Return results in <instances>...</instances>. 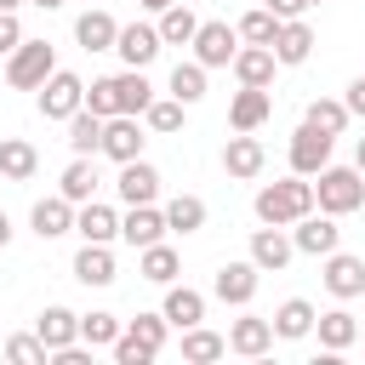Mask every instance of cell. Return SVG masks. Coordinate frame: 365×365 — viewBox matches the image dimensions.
<instances>
[{
    "instance_id": "obj_1",
    "label": "cell",
    "mask_w": 365,
    "mask_h": 365,
    "mask_svg": "<svg viewBox=\"0 0 365 365\" xmlns=\"http://www.w3.org/2000/svg\"><path fill=\"white\" fill-rule=\"evenodd\" d=\"M251 211H257V222H274V228H291L297 217H308L314 211V182L308 177H279V182H262L257 188V200H251Z\"/></svg>"
},
{
    "instance_id": "obj_2",
    "label": "cell",
    "mask_w": 365,
    "mask_h": 365,
    "mask_svg": "<svg viewBox=\"0 0 365 365\" xmlns=\"http://www.w3.org/2000/svg\"><path fill=\"white\" fill-rule=\"evenodd\" d=\"M365 205V177L354 165H319L314 171V211L325 217H354Z\"/></svg>"
},
{
    "instance_id": "obj_3",
    "label": "cell",
    "mask_w": 365,
    "mask_h": 365,
    "mask_svg": "<svg viewBox=\"0 0 365 365\" xmlns=\"http://www.w3.org/2000/svg\"><path fill=\"white\" fill-rule=\"evenodd\" d=\"M165 336H171L165 314H137V319L120 325V336L108 342V354H114V365H148V359H160Z\"/></svg>"
},
{
    "instance_id": "obj_4",
    "label": "cell",
    "mask_w": 365,
    "mask_h": 365,
    "mask_svg": "<svg viewBox=\"0 0 365 365\" xmlns=\"http://www.w3.org/2000/svg\"><path fill=\"white\" fill-rule=\"evenodd\" d=\"M51 68H57V46L23 34V46L6 57V86H11V91H40V80H46Z\"/></svg>"
},
{
    "instance_id": "obj_5",
    "label": "cell",
    "mask_w": 365,
    "mask_h": 365,
    "mask_svg": "<svg viewBox=\"0 0 365 365\" xmlns=\"http://www.w3.org/2000/svg\"><path fill=\"white\" fill-rule=\"evenodd\" d=\"M34 103H40V114H46V120H68V114L86 103V80H80L74 68H51V74L40 80Z\"/></svg>"
},
{
    "instance_id": "obj_6",
    "label": "cell",
    "mask_w": 365,
    "mask_h": 365,
    "mask_svg": "<svg viewBox=\"0 0 365 365\" xmlns=\"http://www.w3.org/2000/svg\"><path fill=\"white\" fill-rule=\"evenodd\" d=\"M194 63L200 68H228L234 63V51H240V34L222 23V17H200V29H194Z\"/></svg>"
},
{
    "instance_id": "obj_7",
    "label": "cell",
    "mask_w": 365,
    "mask_h": 365,
    "mask_svg": "<svg viewBox=\"0 0 365 365\" xmlns=\"http://www.w3.org/2000/svg\"><path fill=\"white\" fill-rule=\"evenodd\" d=\"M325 268H319V279H325V291L336 297V302H354V297H365V257H354V251H325L319 257Z\"/></svg>"
},
{
    "instance_id": "obj_8",
    "label": "cell",
    "mask_w": 365,
    "mask_h": 365,
    "mask_svg": "<svg viewBox=\"0 0 365 365\" xmlns=\"http://www.w3.org/2000/svg\"><path fill=\"white\" fill-rule=\"evenodd\" d=\"M257 285H262V268H257L251 257H240V262H222V268L211 274V297H217V302H228V308H251Z\"/></svg>"
},
{
    "instance_id": "obj_9",
    "label": "cell",
    "mask_w": 365,
    "mask_h": 365,
    "mask_svg": "<svg viewBox=\"0 0 365 365\" xmlns=\"http://www.w3.org/2000/svg\"><path fill=\"white\" fill-rule=\"evenodd\" d=\"M143 143H148V137H143V120H137V114H108V120H103V143H97V154H108L114 165H125V160L143 154Z\"/></svg>"
},
{
    "instance_id": "obj_10",
    "label": "cell",
    "mask_w": 365,
    "mask_h": 365,
    "mask_svg": "<svg viewBox=\"0 0 365 365\" xmlns=\"http://www.w3.org/2000/svg\"><path fill=\"white\" fill-rule=\"evenodd\" d=\"M262 274H285L291 268V257H297V245H291V228H274V222H262V228H251V251H245Z\"/></svg>"
},
{
    "instance_id": "obj_11",
    "label": "cell",
    "mask_w": 365,
    "mask_h": 365,
    "mask_svg": "<svg viewBox=\"0 0 365 365\" xmlns=\"http://www.w3.org/2000/svg\"><path fill=\"white\" fill-rule=\"evenodd\" d=\"M114 51H120V63H125V68H148V63L165 51V40H160V29H154V23H120Z\"/></svg>"
},
{
    "instance_id": "obj_12",
    "label": "cell",
    "mask_w": 365,
    "mask_h": 365,
    "mask_svg": "<svg viewBox=\"0 0 365 365\" xmlns=\"http://www.w3.org/2000/svg\"><path fill=\"white\" fill-rule=\"evenodd\" d=\"M291 245H297L302 257H325V251H336V245H342V228H336V217L308 211V217H297V222H291Z\"/></svg>"
},
{
    "instance_id": "obj_13",
    "label": "cell",
    "mask_w": 365,
    "mask_h": 365,
    "mask_svg": "<svg viewBox=\"0 0 365 365\" xmlns=\"http://www.w3.org/2000/svg\"><path fill=\"white\" fill-rule=\"evenodd\" d=\"M331 143H336V137H325V131H314V125H297V131H291V148H285L291 171H297V177H314L319 165H331Z\"/></svg>"
},
{
    "instance_id": "obj_14",
    "label": "cell",
    "mask_w": 365,
    "mask_h": 365,
    "mask_svg": "<svg viewBox=\"0 0 365 365\" xmlns=\"http://www.w3.org/2000/svg\"><path fill=\"white\" fill-rule=\"evenodd\" d=\"M262 165H268V148H262L251 131H234V137L222 143V171H228L234 182H251V177H262Z\"/></svg>"
},
{
    "instance_id": "obj_15",
    "label": "cell",
    "mask_w": 365,
    "mask_h": 365,
    "mask_svg": "<svg viewBox=\"0 0 365 365\" xmlns=\"http://www.w3.org/2000/svg\"><path fill=\"white\" fill-rule=\"evenodd\" d=\"M268 114H274V91L268 86H240L234 103H228V125L234 131H262Z\"/></svg>"
},
{
    "instance_id": "obj_16",
    "label": "cell",
    "mask_w": 365,
    "mask_h": 365,
    "mask_svg": "<svg viewBox=\"0 0 365 365\" xmlns=\"http://www.w3.org/2000/svg\"><path fill=\"white\" fill-rule=\"evenodd\" d=\"M114 194H120L125 205H154V200H160V171H154V165L137 154V160H125V165H120Z\"/></svg>"
},
{
    "instance_id": "obj_17",
    "label": "cell",
    "mask_w": 365,
    "mask_h": 365,
    "mask_svg": "<svg viewBox=\"0 0 365 365\" xmlns=\"http://www.w3.org/2000/svg\"><path fill=\"white\" fill-rule=\"evenodd\" d=\"M314 46H319V40H314V29H308L302 17H285L268 51H274V63H279V68H297V63H308V57H314Z\"/></svg>"
},
{
    "instance_id": "obj_18",
    "label": "cell",
    "mask_w": 365,
    "mask_h": 365,
    "mask_svg": "<svg viewBox=\"0 0 365 365\" xmlns=\"http://www.w3.org/2000/svg\"><path fill=\"white\" fill-rule=\"evenodd\" d=\"M68 274H74L80 285H97V291H103V285H114V274H120V268H114V251H108V245H97V240H80V251H74Z\"/></svg>"
},
{
    "instance_id": "obj_19",
    "label": "cell",
    "mask_w": 365,
    "mask_h": 365,
    "mask_svg": "<svg viewBox=\"0 0 365 365\" xmlns=\"http://www.w3.org/2000/svg\"><path fill=\"white\" fill-rule=\"evenodd\" d=\"M34 336L46 342V354H57V348L80 342V314H74V308H63V302H46V308H40V319H34Z\"/></svg>"
},
{
    "instance_id": "obj_20",
    "label": "cell",
    "mask_w": 365,
    "mask_h": 365,
    "mask_svg": "<svg viewBox=\"0 0 365 365\" xmlns=\"http://www.w3.org/2000/svg\"><path fill=\"white\" fill-rule=\"evenodd\" d=\"M274 348V325L262 319V314H240L234 325H228V354H240V359H262Z\"/></svg>"
},
{
    "instance_id": "obj_21",
    "label": "cell",
    "mask_w": 365,
    "mask_h": 365,
    "mask_svg": "<svg viewBox=\"0 0 365 365\" xmlns=\"http://www.w3.org/2000/svg\"><path fill=\"white\" fill-rule=\"evenodd\" d=\"M29 228H34L40 240H63V234H74V200H63V194H46V200H34V211H29Z\"/></svg>"
},
{
    "instance_id": "obj_22",
    "label": "cell",
    "mask_w": 365,
    "mask_h": 365,
    "mask_svg": "<svg viewBox=\"0 0 365 365\" xmlns=\"http://www.w3.org/2000/svg\"><path fill=\"white\" fill-rule=\"evenodd\" d=\"M74 234L97 240V245H114L120 240V211L103 205V200H86V205H74Z\"/></svg>"
},
{
    "instance_id": "obj_23",
    "label": "cell",
    "mask_w": 365,
    "mask_h": 365,
    "mask_svg": "<svg viewBox=\"0 0 365 365\" xmlns=\"http://www.w3.org/2000/svg\"><path fill=\"white\" fill-rule=\"evenodd\" d=\"M120 240H125L131 251L165 240V211H160V205H125V217H120Z\"/></svg>"
},
{
    "instance_id": "obj_24",
    "label": "cell",
    "mask_w": 365,
    "mask_h": 365,
    "mask_svg": "<svg viewBox=\"0 0 365 365\" xmlns=\"http://www.w3.org/2000/svg\"><path fill=\"white\" fill-rule=\"evenodd\" d=\"M160 314H165V325L171 331H188V325H200L205 319V291H194V285H165V302H160Z\"/></svg>"
},
{
    "instance_id": "obj_25",
    "label": "cell",
    "mask_w": 365,
    "mask_h": 365,
    "mask_svg": "<svg viewBox=\"0 0 365 365\" xmlns=\"http://www.w3.org/2000/svg\"><path fill=\"white\" fill-rule=\"evenodd\" d=\"M97 154H74L68 165H63V177H57V194L63 200H74V205H86V200H97Z\"/></svg>"
},
{
    "instance_id": "obj_26",
    "label": "cell",
    "mask_w": 365,
    "mask_h": 365,
    "mask_svg": "<svg viewBox=\"0 0 365 365\" xmlns=\"http://www.w3.org/2000/svg\"><path fill=\"white\" fill-rule=\"evenodd\" d=\"M268 325H274L279 342H302V336H314V302H308V297H285V302L268 314Z\"/></svg>"
},
{
    "instance_id": "obj_27",
    "label": "cell",
    "mask_w": 365,
    "mask_h": 365,
    "mask_svg": "<svg viewBox=\"0 0 365 365\" xmlns=\"http://www.w3.org/2000/svg\"><path fill=\"white\" fill-rule=\"evenodd\" d=\"M314 336H319V348H325V354H348V348L359 342V319H354L348 308L314 314Z\"/></svg>"
},
{
    "instance_id": "obj_28",
    "label": "cell",
    "mask_w": 365,
    "mask_h": 365,
    "mask_svg": "<svg viewBox=\"0 0 365 365\" xmlns=\"http://www.w3.org/2000/svg\"><path fill=\"white\" fill-rule=\"evenodd\" d=\"M114 34H120V23H114L103 6H86V11L74 17V40H80L86 51H114Z\"/></svg>"
},
{
    "instance_id": "obj_29",
    "label": "cell",
    "mask_w": 365,
    "mask_h": 365,
    "mask_svg": "<svg viewBox=\"0 0 365 365\" xmlns=\"http://www.w3.org/2000/svg\"><path fill=\"white\" fill-rule=\"evenodd\" d=\"M228 68H234L240 86H274V68H279V63H274L268 46H245V40H240V51H234Z\"/></svg>"
},
{
    "instance_id": "obj_30",
    "label": "cell",
    "mask_w": 365,
    "mask_h": 365,
    "mask_svg": "<svg viewBox=\"0 0 365 365\" xmlns=\"http://www.w3.org/2000/svg\"><path fill=\"white\" fill-rule=\"evenodd\" d=\"M40 171V148L29 137H0V177L6 182H29Z\"/></svg>"
},
{
    "instance_id": "obj_31",
    "label": "cell",
    "mask_w": 365,
    "mask_h": 365,
    "mask_svg": "<svg viewBox=\"0 0 365 365\" xmlns=\"http://www.w3.org/2000/svg\"><path fill=\"white\" fill-rule=\"evenodd\" d=\"M160 211H165V234H182V240H188V234L205 228V200H200V194H171Z\"/></svg>"
},
{
    "instance_id": "obj_32",
    "label": "cell",
    "mask_w": 365,
    "mask_h": 365,
    "mask_svg": "<svg viewBox=\"0 0 365 365\" xmlns=\"http://www.w3.org/2000/svg\"><path fill=\"white\" fill-rule=\"evenodd\" d=\"M137 274H143L148 285H171V279L182 274V257H177L165 240H154V245H143V251H137Z\"/></svg>"
},
{
    "instance_id": "obj_33",
    "label": "cell",
    "mask_w": 365,
    "mask_h": 365,
    "mask_svg": "<svg viewBox=\"0 0 365 365\" xmlns=\"http://www.w3.org/2000/svg\"><path fill=\"white\" fill-rule=\"evenodd\" d=\"M114 103H120V114H137V120H143V108L154 103L148 74H143V68H120V74H114Z\"/></svg>"
},
{
    "instance_id": "obj_34",
    "label": "cell",
    "mask_w": 365,
    "mask_h": 365,
    "mask_svg": "<svg viewBox=\"0 0 365 365\" xmlns=\"http://www.w3.org/2000/svg\"><path fill=\"white\" fill-rule=\"evenodd\" d=\"M348 120H354V114H348L342 97H314V103L302 108V125H314V131H325V137H342Z\"/></svg>"
},
{
    "instance_id": "obj_35",
    "label": "cell",
    "mask_w": 365,
    "mask_h": 365,
    "mask_svg": "<svg viewBox=\"0 0 365 365\" xmlns=\"http://www.w3.org/2000/svg\"><path fill=\"white\" fill-rule=\"evenodd\" d=\"M228 354V336L222 331H205V325H188L182 331V359L188 365H211V359H222Z\"/></svg>"
},
{
    "instance_id": "obj_36",
    "label": "cell",
    "mask_w": 365,
    "mask_h": 365,
    "mask_svg": "<svg viewBox=\"0 0 365 365\" xmlns=\"http://www.w3.org/2000/svg\"><path fill=\"white\" fill-rule=\"evenodd\" d=\"M182 120H188V103H177L171 91H165V97H154V103L143 108V125H148V131H160V137H177V131H182Z\"/></svg>"
},
{
    "instance_id": "obj_37",
    "label": "cell",
    "mask_w": 365,
    "mask_h": 365,
    "mask_svg": "<svg viewBox=\"0 0 365 365\" xmlns=\"http://www.w3.org/2000/svg\"><path fill=\"white\" fill-rule=\"evenodd\" d=\"M63 125H68V137H63V143H68L74 154H97V143H103V120H97L86 103H80V108H74Z\"/></svg>"
},
{
    "instance_id": "obj_38",
    "label": "cell",
    "mask_w": 365,
    "mask_h": 365,
    "mask_svg": "<svg viewBox=\"0 0 365 365\" xmlns=\"http://www.w3.org/2000/svg\"><path fill=\"white\" fill-rule=\"evenodd\" d=\"M154 29H160V40H165V46H188V40H194V29H200V17H194L182 0H171V6L160 11V23H154Z\"/></svg>"
},
{
    "instance_id": "obj_39",
    "label": "cell",
    "mask_w": 365,
    "mask_h": 365,
    "mask_svg": "<svg viewBox=\"0 0 365 365\" xmlns=\"http://www.w3.org/2000/svg\"><path fill=\"white\" fill-rule=\"evenodd\" d=\"M205 74H211V68H200V63L188 57V63H177V68H171V80H165V91H171L177 103H188V108H194V103L205 97Z\"/></svg>"
},
{
    "instance_id": "obj_40",
    "label": "cell",
    "mask_w": 365,
    "mask_h": 365,
    "mask_svg": "<svg viewBox=\"0 0 365 365\" xmlns=\"http://www.w3.org/2000/svg\"><path fill=\"white\" fill-rule=\"evenodd\" d=\"M120 314H108V308H91V314H80V342L86 348H108L114 336H120Z\"/></svg>"
},
{
    "instance_id": "obj_41",
    "label": "cell",
    "mask_w": 365,
    "mask_h": 365,
    "mask_svg": "<svg viewBox=\"0 0 365 365\" xmlns=\"http://www.w3.org/2000/svg\"><path fill=\"white\" fill-rule=\"evenodd\" d=\"M234 34H240L245 46H274V34H279V17H274L268 6H257V11H245V17L234 23Z\"/></svg>"
},
{
    "instance_id": "obj_42",
    "label": "cell",
    "mask_w": 365,
    "mask_h": 365,
    "mask_svg": "<svg viewBox=\"0 0 365 365\" xmlns=\"http://www.w3.org/2000/svg\"><path fill=\"white\" fill-rule=\"evenodd\" d=\"M0 354L11 359V365H51V354H46V342L29 331V336H0Z\"/></svg>"
},
{
    "instance_id": "obj_43",
    "label": "cell",
    "mask_w": 365,
    "mask_h": 365,
    "mask_svg": "<svg viewBox=\"0 0 365 365\" xmlns=\"http://www.w3.org/2000/svg\"><path fill=\"white\" fill-rule=\"evenodd\" d=\"M86 108H91L97 120L120 114V103H114V74H103V80H91V86H86Z\"/></svg>"
},
{
    "instance_id": "obj_44",
    "label": "cell",
    "mask_w": 365,
    "mask_h": 365,
    "mask_svg": "<svg viewBox=\"0 0 365 365\" xmlns=\"http://www.w3.org/2000/svg\"><path fill=\"white\" fill-rule=\"evenodd\" d=\"M23 46V23H17V11H0V57H11Z\"/></svg>"
},
{
    "instance_id": "obj_45",
    "label": "cell",
    "mask_w": 365,
    "mask_h": 365,
    "mask_svg": "<svg viewBox=\"0 0 365 365\" xmlns=\"http://www.w3.org/2000/svg\"><path fill=\"white\" fill-rule=\"evenodd\" d=\"M342 103H348V114H354V120H365V74H359V80H348Z\"/></svg>"
},
{
    "instance_id": "obj_46",
    "label": "cell",
    "mask_w": 365,
    "mask_h": 365,
    "mask_svg": "<svg viewBox=\"0 0 365 365\" xmlns=\"http://www.w3.org/2000/svg\"><path fill=\"white\" fill-rule=\"evenodd\" d=\"M262 6H268V11L279 17V23H285V17H302V11H308V0H262Z\"/></svg>"
},
{
    "instance_id": "obj_47",
    "label": "cell",
    "mask_w": 365,
    "mask_h": 365,
    "mask_svg": "<svg viewBox=\"0 0 365 365\" xmlns=\"http://www.w3.org/2000/svg\"><path fill=\"white\" fill-rule=\"evenodd\" d=\"M6 245H11V217L0 211V251H6Z\"/></svg>"
},
{
    "instance_id": "obj_48",
    "label": "cell",
    "mask_w": 365,
    "mask_h": 365,
    "mask_svg": "<svg viewBox=\"0 0 365 365\" xmlns=\"http://www.w3.org/2000/svg\"><path fill=\"white\" fill-rule=\"evenodd\" d=\"M354 171H359V177H365V137H359V143H354Z\"/></svg>"
},
{
    "instance_id": "obj_49",
    "label": "cell",
    "mask_w": 365,
    "mask_h": 365,
    "mask_svg": "<svg viewBox=\"0 0 365 365\" xmlns=\"http://www.w3.org/2000/svg\"><path fill=\"white\" fill-rule=\"evenodd\" d=\"M29 6H40V11H63L68 0H29Z\"/></svg>"
},
{
    "instance_id": "obj_50",
    "label": "cell",
    "mask_w": 365,
    "mask_h": 365,
    "mask_svg": "<svg viewBox=\"0 0 365 365\" xmlns=\"http://www.w3.org/2000/svg\"><path fill=\"white\" fill-rule=\"evenodd\" d=\"M137 6H143V11H154V17H160V11H165V6H171V0H137Z\"/></svg>"
},
{
    "instance_id": "obj_51",
    "label": "cell",
    "mask_w": 365,
    "mask_h": 365,
    "mask_svg": "<svg viewBox=\"0 0 365 365\" xmlns=\"http://www.w3.org/2000/svg\"><path fill=\"white\" fill-rule=\"evenodd\" d=\"M17 6H29V0H0V11H17Z\"/></svg>"
},
{
    "instance_id": "obj_52",
    "label": "cell",
    "mask_w": 365,
    "mask_h": 365,
    "mask_svg": "<svg viewBox=\"0 0 365 365\" xmlns=\"http://www.w3.org/2000/svg\"><path fill=\"white\" fill-rule=\"evenodd\" d=\"M359 342H365V325H359Z\"/></svg>"
},
{
    "instance_id": "obj_53",
    "label": "cell",
    "mask_w": 365,
    "mask_h": 365,
    "mask_svg": "<svg viewBox=\"0 0 365 365\" xmlns=\"http://www.w3.org/2000/svg\"><path fill=\"white\" fill-rule=\"evenodd\" d=\"M308 6H319V0H308Z\"/></svg>"
}]
</instances>
